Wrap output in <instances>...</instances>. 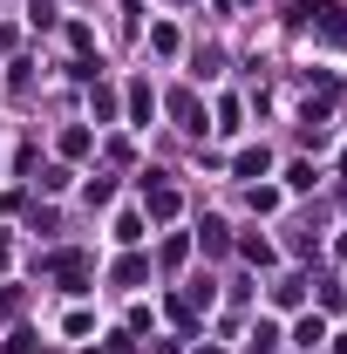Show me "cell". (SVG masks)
<instances>
[{
  "instance_id": "cell-10",
  "label": "cell",
  "mask_w": 347,
  "mask_h": 354,
  "mask_svg": "<svg viewBox=\"0 0 347 354\" xmlns=\"http://www.w3.org/2000/svg\"><path fill=\"white\" fill-rule=\"evenodd\" d=\"M88 102H95V116H102V123L116 116V88H102V82H95V95H88Z\"/></svg>"
},
{
  "instance_id": "cell-5",
  "label": "cell",
  "mask_w": 347,
  "mask_h": 354,
  "mask_svg": "<svg viewBox=\"0 0 347 354\" xmlns=\"http://www.w3.org/2000/svg\"><path fill=\"white\" fill-rule=\"evenodd\" d=\"M150 109H157V95H150V82H130V116H136V123H150Z\"/></svg>"
},
{
  "instance_id": "cell-6",
  "label": "cell",
  "mask_w": 347,
  "mask_h": 354,
  "mask_svg": "<svg viewBox=\"0 0 347 354\" xmlns=\"http://www.w3.org/2000/svg\"><path fill=\"white\" fill-rule=\"evenodd\" d=\"M265 164H272L265 143H259V150H238V177H265Z\"/></svg>"
},
{
  "instance_id": "cell-12",
  "label": "cell",
  "mask_w": 347,
  "mask_h": 354,
  "mask_svg": "<svg viewBox=\"0 0 347 354\" xmlns=\"http://www.w3.org/2000/svg\"><path fill=\"white\" fill-rule=\"evenodd\" d=\"M286 191H313V164H293L286 171Z\"/></svg>"
},
{
  "instance_id": "cell-3",
  "label": "cell",
  "mask_w": 347,
  "mask_h": 354,
  "mask_svg": "<svg viewBox=\"0 0 347 354\" xmlns=\"http://www.w3.org/2000/svg\"><path fill=\"white\" fill-rule=\"evenodd\" d=\"M171 116L184 123V130H205V109H198V95H184V88L171 95Z\"/></svg>"
},
{
  "instance_id": "cell-9",
  "label": "cell",
  "mask_w": 347,
  "mask_h": 354,
  "mask_svg": "<svg viewBox=\"0 0 347 354\" xmlns=\"http://www.w3.org/2000/svg\"><path fill=\"white\" fill-rule=\"evenodd\" d=\"M143 272H150V266H143V259H116V286H136Z\"/></svg>"
},
{
  "instance_id": "cell-11",
  "label": "cell",
  "mask_w": 347,
  "mask_h": 354,
  "mask_svg": "<svg viewBox=\"0 0 347 354\" xmlns=\"http://www.w3.org/2000/svg\"><path fill=\"white\" fill-rule=\"evenodd\" d=\"M150 48L157 55H177V28H150Z\"/></svg>"
},
{
  "instance_id": "cell-1",
  "label": "cell",
  "mask_w": 347,
  "mask_h": 354,
  "mask_svg": "<svg viewBox=\"0 0 347 354\" xmlns=\"http://www.w3.org/2000/svg\"><path fill=\"white\" fill-rule=\"evenodd\" d=\"M143 205H150V218H177V212H184V191L150 171V177H143Z\"/></svg>"
},
{
  "instance_id": "cell-7",
  "label": "cell",
  "mask_w": 347,
  "mask_h": 354,
  "mask_svg": "<svg viewBox=\"0 0 347 354\" xmlns=\"http://www.w3.org/2000/svg\"><path fill=\"white\" fill-rule=\"evenodd\" d=\"M252 348H259V354L279 348V327H272V320H259V327H252Z\"/></svg>"
},
{
  "instance_id": "cell-4",
  "label": "cell",
  "mask_w": 347,
  "mask_h": 354,
  "mask_svg": "<svg viewBox=\"0 0 347 354\" xmlns=\"http://www.w3.org/2000/svg\"><path fill=\"white\" fill-rule=\"evenodd\" d=\"M293 341H300V348L313 354L320 341H327V320H320V313H313V320H300V327H293Z\"/></svg>"
},
{
  "instance_id": "cell-14",
  "label": "cell",
  "mask_w": 347,
  "mask_h": 354,
  "mask_svg": "<svg viewBox=\"0 0 347 354\" xmlns=\"http://www.w3.org/2000/svg\"><path fill=\"white\" fill-rule=\"evenodd\" d=\"M0 354H35V334H14V341H7Z\"/></svg>"
},
{
  "instance_id": "cell-15",
  "label": "cell",
  "mask_w": 347,
  "mask_h": 354,
  "mask_svg": "<svg viewBox=\"0 0 347 354\" xmlns=\"http://www.w3.org/2000/svg\"><path fill=\"white\" fill-rule=\"evenodd\" d=\"M198 354H225V348H198Z\"/></svg>"
},
{
  "instance_id": "cell-2",
  "label": "cell",
  "mask_w": 347,
  "mask_h": 354,
  "mask_svg": "<svg viewBox=\"0 0 347 354\" xmlns=\"http://www.w3.org/2000/svg\"><path fill=\"white\" fill-rule=\"evenodd\" d=\"M313 28H320L327 48H347V14H341V7H313Z\"/></svg>"
},
{
  "instance_id": "cell-13",
  "label": "cell",
  "mask_w": 347,
  "mask_h": 354,
  "mask_svg": "<svg viewBox=\"0 0 347 354\" xmlns=\"http://www.w3.org/2000/svg\"><path fill=\"white\" fill-rule=\"evenodd\" d=\"M14 313H21V293H14V286H0V320H14Z\"/></svg>"
},
{
  "instance_id": "cell-8",
  "label": "cell",
  "mask_w": 347,
  "mask_h": 354,
  "mask_svg": "<svg viewBox=\"0 0 347 354\" xmlns=\"http://www.w3.org/2000/svg\"><path fill=\"white\" fill-rule=\"evenodd\" d=\"M62 157H88V130H62Z\"/></svg>"
}]
</instances>
